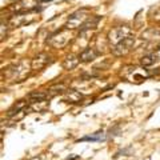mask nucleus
<instances>
[{
	"instance_id": "nucleus-1",
	"label": "nucleus",
	"mask_w": 160,
	"mask_h": 160,
	"mask_svg": "<svg viewBox=\"0 0 160 160\" xmlns=\"http://www.w3.org/2000/svg\"><path fill=\"white\" fill-rule=\"evenodd\" d=\"M103 132H98L96 135H92V136H86V138H82L79 140V142H100V140H103L104 136L102 135Z\"/></svg>"
},
{
	"instance_id": "nucleus-2",
	"label": "nucleus",
	"mask_w": 160,
	"mask_h": 160,
	"mask_svg": "<svg viewBox=\"0 0 160 160\" xmlns=\"http://www.w3.org/2000/svg\"><path fill=\"white\" fill-rule=\"evenodd\" d=\"M40 2H51V0H40Z\"/></svg>"
}]
</instances>
